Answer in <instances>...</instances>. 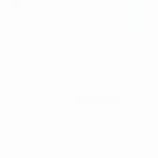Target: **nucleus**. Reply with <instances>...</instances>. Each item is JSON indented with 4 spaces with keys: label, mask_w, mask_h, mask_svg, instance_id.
Here are the masks:
<instances>
[]
</instances>
